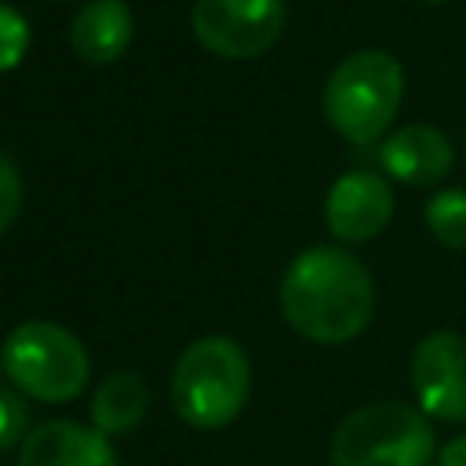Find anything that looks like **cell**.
I'll return each instance as SVG.
<instances>
[{
  "instance_id": "obj_11",
  "label": "cell",
  "mask_w": 466,
  "mask_h": 466,
  "mask_svg": "<svg viewBox=\"0 0 466 466\" xmlns=\"http://www.w3.org/2000/svg\"><path fill=\"white\" fill-rule=\"evenodd\" d=\"M135 36V18L127 0H87L69 22V47L87 66L116 62Z\"/></svg>"
},
{
  "instance_id": "obj_2",
  "label": "cell",
  "mask_w": 466,
  "mask_h": 466,
  "mask_svg": "<svg viewBox=\"0 0 466 466\" xmlns=\"http://www.w3.org/2000/svg\"><path fill=\"white\" fill-rule=\"evenodd\" d=\"M251 393V364L237 339L204 335L189 342L171 371V408L197 430L229 426Z\"/></svg>"
},
{
  "instance_id": "obj_5",
  "label": "cell",
  "mask_w": 466,
  "mask_h": 466,
  "mask_svg": "<svg viewBox=\"0 0 466 466\" xmlns=\"http://www.w3.org/2000/svg\"><path fill=\"white\" fill-rule=\"evenodd\" d=\"M430 419L400 400H375L353 408L331 433V466H430L433 459Z\"/></svg>"
},
{
  "instance_id": "obj_17",
  "label": "cell",
  "mask_w": 466,
  "mask_h": 466,
  "mask_svg": "<svg viewBox=\"0 0 466 466\" xmlns=\"http://www.w3.org/2000/svg\"><path fill=\"white\" fill-rule=\"evenodd\" d=\"M437 466H466V433L448 441L441 451H437Z\"/></svg>"
},
{
  "instance_id": "obj_4",
  "label": "cell",
  "mask_w": 466,
  "mask_h": 466,
  "mask_svg": "<svg viewBox=\"0 0 466 466\" xmlns=\"http://www.w3.org/2000/svg\"><path fill=\"white\" fill-rule=\"evenodd\" d=\"M0 371L22 397L66 404L87 386L91 360L69 328L51 320H25L0 342Z\"/></svg>"
},
{
  "instance_id": "obj_12",
  "label": "cell",
  "mask_w": 466,
  "mask_h": 466,
  "mask_svg": "<svg viewBox=\"0 0 466 466\" xmlns=\"http://www.w3.org/2000/svg\"><path fill=\"white\" fill-rule=\"evenodd\" d=\"M149 408V390L138 371H113L91 397V426L106 437L131 433Z\"/></svg>"
},
{
  "instance_id": "obj_16",
  "label": "cell",
  "mask_w": 466,
  "mask_h": 466,
  "mask_svg": "<svg viewBox=\"0 0 466 466\" xmlns=\"http://www.w3.org/2000/svg\"><path fill=\"white\" fill-rule=\"evenodd\" d=\"M18 208H22V175L18 164L0 149V237L15 226Z\"/></svg>"
},
{
  "instance_id": "obj_13",
  "label": "cell",
  "mask_w": 466,
  "mask_h": 466,
  "mask_svg": "<svg viewBox=\"0 0 466 466\" xmlns=\"http://www.w3.org/2000/svg\"><path fill=\"white\" fill-rule=\"evenodd\" d=\"M426 229L451 251H466V189L451 186L430 197L426 211Z\"/></svg>"
},
{
  "instance_id": "obj_9",
  "label": "cell",
  "mask_w": 466,
  "mask_h": 466,
  "mask_svg": "<svg viewBox=\"0 0 466 466\" xmlns=\"http://www.w3.org/2000/svg\"><path fill=\"white\" fill-rule=\"evenodd\" d=\"M379 164L393 182L404 186H437L455 164L451 138L433 124H408L382 138Z\"/></svg>"
},
{
  "instance_id": "obj_15",
  "label": "cell",
  "mask_w": 466,
  "mask_h": 466,
  "mask_svg": "<svg viewBox=\"0 0 466 466\" xmlns=\"http://www.w3.org/2000/svg\"><path fill=\"white\" fill-rule=\"evenodd\" d=\"M25 433H29V404L11 382H0V455L22 444Z\"/></svg>"
},
{
  "instance_id": "obj_6",
  "label": "cell",
  "mask_w": 466,
  "mask_h": 466,
  "mask_svg": "<svg viewBox=\"0 0 466 466\" xmlns=\"http://www.w3.org/2000/svg\"><path fill=\"white\" fill-rule=\"evenodd\" d=\"M193 36L218 58L266 55L284 33V0H197Z\"/></svg>"
},
{
  "instance_id": "obj_14",
  "label": "cell",
  "mask_w": 466,
  "mask_h": 466,
  "mask_svg": "<svg viewBox=\"0 0 466 466\" xmlns=\"http://www.w3.org/2000/svg\"><path fill=\"white\" fill-rule=\"evenodd\" d=\"M29 22L18 7L0 4V73H11L15 66H22L25 51H29Z\"/></svg>"
},
{
  "instance_id": "obj_10",
  "label": "cell",
  "mask_w": 466,
  "mask_h": 466,
  "mask_svg": "<svg viewBox=\"0 0 466 466\" xmlns=\"http://www.w3.org/2000/svg\"><path fill=\"white\" fill-rule=\"evenodd\" d=\"M18 466H120L113 444L95 426L47 419L18 444Z\"/></svg>"
},
{
  "instance_id": "obj_3",
  "label": "cell",
  "mask_w": 466,
  "mask_h": 466,
  "mask_svg": "<svg viewBox=\"0 0 466 466\" xmlns=\"http://www.w3.org/2000/svg\"><path fill=\"white\" fill-rule=\"evenodd\" d=\"M404 98V69L390 51L368 47L342 58L324 84V116L353 146L379 142Z\"/></svg>"
},
{
  "instance_id": "obj_1",
  "label": "cell",
  "mask_w": 466,
  "mask_h": 466,
  "mask_svg": "<svg viewBox=\"0 0 466 466\" xmlns=\"http://www.w3.org/2000/svg\"><path fill=\"white\" fill-rule=\"evenodd\" d=\"M280 313L309 342H350L371 324L375 280L346 248H306L280 277Z\"/></svg>"
},
{
  "instance_id": "obj_8",
  "label": "cell",
  "mask_w": 466,
  "mask_h": 466,
  "mask_svg": "<svg viewBox=\"0 0 466 466\" xmlns=\"http://www.w3.org/2000/svg\"><path fill=\"white\" fill-rule=\"evenodd\" d=\"M393 218V186L379 171H346L324 197V222L335 240H375Z\"/></svg>"
},
{
  "instance_id": "obj_7",
  "label": "cell",
  "mask_w": 466,
  "mask_h": 466,
  "mask_svg": "<svg viewBox=\"0 0 466 466\" xmlns=\"http://www.w3.org/2000/svg\"><path fill=\"white\" fill-rule=\"evenodd\" d=\"M411 393L422 415L466 422V335L433 331L415 346Z\"/></svg>"
}]
</instances>
